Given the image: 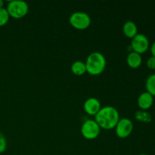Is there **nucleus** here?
Segmentation results:
<instances>
[{
	"label": "nucleus",
	"instance_id": "f257e3e1",
	"mask_svg": "<svg viewBox=\"0 0 155 155\" xmlns=\"http://www.w3.org/2000/svg\"><path fill=\"white\" fill-rule=\"evenodd\" d=\"M95 120L101 129L113 130L120 120V113L113 106H104L95 115Z\"/></svg>",
	"mask_w": 155,
	"mask_h": 155
},
{
	"label": "nucleus",
	"instance_id": "f03ea898",
	"mask_svg": "<svg viewBox=\"0 0 155 155\" xmlns=\"http://www.w3.org/2000/svg\"><path fill=\"white\" fill-rule=\"evenodd\" d=\"M85 64L86 67V72L89 73L90 75L98 76L104 72L107 61L102 53L99 51H94L89 54Z\"/></svg>",
	"mask_w": 155,
	"mask_h": 155
},
{
	"label": "nucleus",
	"instance_id": "7ed1b4c3",
	"mask_svg": "<svg viewBox=\"0 0 155 155\" xmlns=\"http://www.w3.org/2000/svg\"><path fill=\"white\" fill-rule=\"evenodd\" d=\"M6 9L10 17L15 19H20L27 15L29 5L26 2L22 0H12L9 2Z\"/></svg>",
	"mask_w": 155,
	"mask_h": 155
},
{
	"label": "nucleus",
	"instance_id": "20e7f679",
	"mask_svg": "<svg viewBox=\"0 0 155 155\" xmlns=\"http://www.w3.org/2000/svg\"><path fill=\"white\" fill-rule=\"evenodd\" d=\"M70 24L77 30H86L91 24V17L83 12H75L70 16Z\"/></svg>",
	"mask_w": 155,
	"mask_h": 155
},
{
	"label": "nucleus",
	"instance_id": "39448f33",
	"mask_svg": "<svg viewBox=\"0 0 155 155\" xmlns=\"http://www.w3.org/2000/svg\"><path fill=\"white\" fill-rule=\"evenodd\" d=\"M101 128L95 120H86L81 127V134L85 139H95L99 136Z\"/></svg>",
	"mask_w": 155,
	"mask_h": 155
},
{
	"label": "nucleus",
	"instance_id": "423d86ee",
	"mask_svg": "<svg viewBox=\"0 0 155 155\" xmlns=\"http://www.w3.org/2000/svg\"><path fill=\"white\" fill-rule=\"evenodd\" d=\"M131 48L133 51L139 54H142L149 48V40L145 34L138 33L132 39Z\"/></svg>",
	"mask_w": 155,
	"mask_h": 155
},
{
	"label": "nucleus",
	"instance_id": "0eeeda50",
	"mask_svg": "<svg viewBox=\"0 0 155 155\" xmlns=\"http://www.w3.org/2000/svg\"><path fill=\"white\" fill-rule=\"evenodd\" d=\"M133 130V123L129 118H121L115 127L117 136L121 139H125L131 135Z\"/></svg>",
	"mask_w": 155,
	"mask_h": 155
},
{
	"label": "nucleus",
	"instance_id": "6e6552de",
	"mask_svg": "<svg viewBox=\"0 0 155 155\" xmlns=\"http://www.w3.org/2000/svg\"><path fill=\"white\" fill-rule=\"evenodd\" d=\"M101 108V106L99 100L95 97L87 98L83 104V109L89 115L95 116Z\"/></svg>",
	"mask_w": 155,
	"mask_h": 155
},
{
	"label": "nucleus",
	"instance_id": "1a4fd4ad",
	"mask_svg": "<svg viewBox=\"0 0 155 155\" xmlns=\"http://www.w3.org/2000/svg\"><path fill=\"white\" fill-rule=\"evenodd\" d=\"M153 103H154V96L147 91L141 93L138 97L137 104L141 110H147L152 106Z\"/></svg>",
	"mask_w": 155,
	"mask_h": 155
},
{
	"label": "nucleus",
	"instance_id": "9d476101",
	"mask_svg": "<svg viewBox=\"0 0 155 155\" xmlns=\"http://www.w3.org/2000/svg\"><path fill=\"white\" fill-rule=\"evenodd\" d=\"M127 62L129 67L133 69L139 68L142 63V58L140 54L135 51H130L127 57Z\"/></svg>",
	"mask_w": 155,
	"mask_h": 155
},
{
	"label": "nucleus",
	"instance_id": "9b49d317",
	"mask_svg": "<svg viewBox=\"0 0 155 155\" xmlns=\"http://www.w3.org/2000/svg\"><path fill=\"white\" fill-rule=\"evenodd\" d=\"M123 32L127 37L133 39L138 34V27L136 23L132 21H128L124 23L123 26Z\"/></svg>",
	"mask_w": 155,
	"mask_h": 155
},
{
	"label": "nucleus",
	"instance_id": "f8f14e48",
	"mask_svg": "<svg viewBox=\"0 0 155 155\" xmlns=\"http://www.w3.org/2000/svg\"><path fill=\"white\" fill-rule=\"evenodd\" d=\"M71 70L74 75L82 76L86 72V64L82 61H76L71 65Z\"/></svg>",
	"mask_w": 155,
	"mask_h": 155
},
{
	"label": "nucleus",
	"instance_id": "ddd939ff",
	"mask_svg": "<svg viewBox=\"0 0 155 155\" xmlns=\"http://www.w3.org/2000/svg\"><path fill=\"white\" fill-rule=\"evenodd\" d=\"M136 120L142 123H150L152 120V116L149 112L144 110H139L135 113Z\"/></svg>",
	"mask_w": 155,
	"mask_h": 155
},
{
	"label": "nucleus",
	"instance_id": "4468645a",
	"mask_svg": "<svg viewBox=\"0 0 155 155\" xmlns=\"http://www.w3.org/2000/svg\"><path fill=\"white\" fill-rule=\"evenodd\" d=\"M145 88L147 92H149L153 96H155V74H151L147 78L145 82Z\"/></svg>",
	"mask_w": 155,
	"mask_h": 155
},
{
	"label": "nucleus",
	"instance_id": "2eb2a0df",
	"mask_svg": "<svg viewBox=\"0 0 155 155\" xmlns=\"http://www.w3.org/2000/svg\"><path fill=\"white\" fill-rule=\"evenodd\" d=\"M10 15L8 12L7 9L2 8H0V27H3L8 22Z\"/></svg>",
	"mask_w": 155,
	"mask_h": 155
},
{
	"label": "nucleus",
	"instance_id": "dca6fc26",
	"mask_svg": "<svg viewBox=\"0 0 155 155\" xmlns=\"http://www.w3.org/2000/svg\"><path fill=\"white\" fill-rule=\"evenodd\" d=\"M7 148V140L4 135L0 133V154L5 152Z\"/></svg>",
	"mask_w": 155,
	"mask_h": 155
},
{
	"label": "nucleus",
	"instance_id": "f3484780",
	"mask_svg": "<svg viewBox=\"0 0 155 155\" xmlns=\"http://www.w3.org/2000/svg\"><path fill=\"white\" fill-rule=\"evenodd\" d=\"M147 67L151 70H155V57L151 56L147 61Z\"/></svg>",
	"mask_w": 155,
	"mask_h": 155
},
{
	"label": "nucleus",
	"instance_id": "a211bd4d",
	"mask_svg": "<svg viewBox=\"0 0 155 155\" xmlns=\"http://www.w3.org/2000/svg\"><path fill=\"white\" fill-rule=\"evenodd\" d=\"M150 49H151V54H152L151 56H154V57H155V41L153 42L152 45H151V48H150Z\"/></svg>",
	"mask_w": 155,
	"mask_h": 155
},
{
	"label": "nucleus",
	"instance_id": "6ab92c4d",
	"mask_svg": "<svg viewBox=\"0 0 155 155\" xmlns=\"http://www.w3.org/2000/svg\"><path fill=\"white\" fill-rule=\"evenodd\" d=\"M3 5H4V2L2 1V0H0V8H2Z\"/></svg>",
	"mask_w": 155,
	"mask_h": 155
},
{
	"label": "nucleus",
	"instance_id": "aec40b11",
	"mask_svg": "<svg viewBox=\"0 0 155 155\" xmlns=\"http://www.w3.org/2000/svg\"><path fill=\"white\" fill-rule=\"evenodd\" d=\"M139 155H148V154H139Z\"/></svg>",
	"mask_w": 155,
	"mask_h": 155
}]
</instances>
